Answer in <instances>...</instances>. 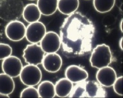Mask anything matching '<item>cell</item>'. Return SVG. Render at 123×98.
Here are the masks:
<instances>
[{
    "label": "cell",
    "mask_w": 123,
    "mask_h": 98,
    "mask_svg": "<svg viewBox=\"0 0 123 98\" xmlns=\"http://www.w3.org/2000/svg\"><path fill=\"white\" fill-rule=\"evenodd\" d=\"M95 32L92 22L79 12L64 19L60 29L63 51L72 57L84 55L92 50Z\"/></svg>",
    "instance_id": "cell-1"
},
{
    "label": "cell",
    "mask_w": 123,
    "mask_h": 98,
    "mask_svg": "<svg viewBox=\"0 0 123 98\" xmlns=\"http://www.w3.org/2000/svg\"><path fill=\"white\" fill-rule=\"evenodd\" d=\"M107 96L105 90L94 81H82L73 86L70 98H103Z\"/></svg>",
    "instance_id": "cell-2"
},
{
    "label": "cell",
    "mask_w": 123,
    "mask_h": 98,
    "mask_svg": "<svg viewBox=\"0 0 123 98\" xmlns=\"http://www.w3.org/2000/svg\"><path fill=\"white\" fill-rule=\"evenodd\" d=\"M21 0H0V18L6 21L16 20L22 15Z\"/></svg>",
    "instance_id": "cell-3"
},
{
    "label": "cell",
    "mask_w": 123,
    "mask_h": 98,
    "mask_svg": "<svg viewBox=\"0 0 123 98\" xmlns=\"http://www.w3.org/2000/svg\"><path fill=\"white\" fill-rule=\"evenodd\" d=\"M112 60V55L109 46L105 44H99L92 52L90 61L92 67L98 69L107 67Z\"/></svg>",
    "instance_id": "cell-4"
},
{
    "label": "cell",
    "mask_w": 123,
    "mask_h": 98,
    "mask_svg": "<svg viewBox=\"0 0 123 98\" xmlns=\"http://www.w3.org/2000/svg\"><path fill=\"white\" fill-rule=\"evenodd\" d=\"M19 76L25 85L34 86L39 84L41 80L42 73L37 65L28 64L23 67Z\"/></svg>",
    "instance_id": "cell-5"
},
{
    "label": "cell",
    "mask_w": 123,
    "mask_h": 98,
    "mask_svg": "<svg viewBox=\"0 0 123 98\" xmlns=\"http://www.w3.org/2000/svg\"><path fill=\"white\" fill-rule=\"evenodd\" d=\"M23 58L28 64L38 65L42 64L45 52L37 44H28L24 50Z\"/></svg>",
    "instance_id": "cell-6"
},
{
    "label": "cell",
    "mask_w": 123,
    "mask_h": 98,
    "mask_svg": "<svg viewBox=\"0 0 123 98\" xmlns=\"http://www.w3.org/2000/svg\"><path fill=\"white\" fill-rule=\"evenodd\" d=\"M26 27L24 24L18 20L9 21L5 27L6 37L13 42H19L25 36Z\"/></svg>",
    "instance_id": "cell-7"
},
{
    "label": "cell",
    "mask_w": 123,
    "mask_h": 98,
    "mask_svg": "<svg viewBox=\"0 0 123 98\" xmlns=\"http://www.w3.org/2000/svg\"><path fill=\"white\" fill-rule=\"evenodd\" d=\"M47 33L45 25L40 21L30 23L26 27L25 38L31 44L40 43Z\"/></svg>",
    "instance_id": "cell-8"
},
{
    "label": "cell",
    "mask_w": 123,
    "mask_h": 98,
    "mask_svg": "<svg viewBox=\"0 0 123 98\" xmlns=\"http://www.w3.org/2000/svg\"><path fill=\"white\" fill-rule=\"evenodd\" d=\"M23 67V64L19 58L11 55L3 60L2 68L3 73L15 78L19 76Z\"/></svg>",
    "instance_id": "cell-9"
},
{
    "label": "cell",
    "mask_w": 123,
    "mask_h": 98,
    "mask_svg": "<svg viewBox=\"0 0 123 98\" xmlns=\"http://www.w3.org/2000/svg\"><path fill=\"white\" fill-rule=\"evenodd\" d=\"M40 43L42 49L47 54L56 53L61 46L59 36L53 31L46 33Z\"/></svg>",
    "instance_id": "cell-10"
},
{
    "label": "cell",
    "mask_w": 123,
    "mask_h": 98,
    "mask_svg": "<svg viewBox=\"0 0 123 98\" xmlns=\"http://www.w3.org/2000/svg\"><path fill=\"white\" fill-rule=\"evenodd\" d=\"M117 78L115 70L108 66L99 69L96 74V78L98 82L105 87L113 86Z\"/></svg>",
    "instance_id": "cell-11"
},
{
    "label": "cell",
    "mask_w": 123,
    "mask_h": 98,
    "mask_svg": "<svg viewBox=\"0 0 123 98\" xmlns=\"http://www.w3.org/2000/svg\"><path fill=\"white\" fill-rule=\"evenodd\" d=\"M42 64L47 72L56 73L62 67V59L60 56L56 53H47L44 56Z\"/></svg>",
    "instance_id": "cell-12"
},
{
    "label": "cell",
    "mask_w": 123,
    "mask_h": 98,
    "mask_svg": "<svg viewBox=\"0 0 123 98\" xmlns=\"http://www.w3.org/2000/svg\"><path fill=\"white\" fill-rule=\"evenodd\" d=\"M65 75L66 78L75 84L86 80L88 77L86 71L76 65L68 66L65 70Z\"/></svg>",
    "instance_id": "cell-13"
},
{
    "label": "cell",
    "mask_w": 123,
    "mask_h": 98,
    "mask_svg": "<svg viewBox=\"0 0 123 98\" xmlns=\"http://www.w3.org/2000/svg\"><path fill=\"white\" fill-rule=\"evenodd\" d=\"M41 15L37 5L30 3L24 6L22 15L25 21L30 24L39 21Z\"/></svg>",
    "instance_id": "cell-14"
},
{
    "label": "cell",
    "mask_w": 123,
    "mask_h": 98,
    "mask_svg": "<svg viewBox=\"0 0 123 98\" xmlns=\"http://www.w3.org/2000/svg\"><path fill=\"white\" fill-rule=\"evenodd\" d=\"M58 0H37V5L40 13L44 16H50L56 12Z\"/></svg>",
    "instance_id": "cell-15"
},
{
    "label": "cell",
    "mask_w": 123,
    "mask_h": 98,
    "mask_svg": "<svg viewBox=\"0 0 123 98\" xmlns=\"http://www.w3.org/2000/svg\"><path fill=\"white\" fill-rule=\"evenodd\" d=\"M56 95L59 97L64 98L69 96L73 88V83L66 78L59 80L55 86Z\"/></svg>",
    "instance_id": "cell-16"
},
{
    "label": "cell",
    "mask_w": 123,
    "mask_h": 98,
    "mask_svg": "<svg viewBox=\"0 0 123 98\" xmlns=\"http://www.w3.org/2000/svg\"><path fill=\"white\" fill-rule=\"evenodd\" d=\"M79 0H58L57 9L62 14L69 15L78 9Z\"/></svg>",
    "instance_id": "cell-17"
},
{
    "label": "cell",
    "mask_w": 123,
    "mask_h": 98,
    "mask_svg": "<svg viewBox=\"0 0 123 98\" xmlns=\"http://www.w3.org/2000/svg\"><path fill=\"white\" fill-rule=\"evenodd\" d=\"M15 88V83L13 78L5 73L0 74V93L9 95Z\"/></svg>",
    "instance_id": "cell-18"
},
{
    "label": "cell",
    "mask_w": 123,
    "mask_h": 98,
    "mask_svg": "<svg viewBox=\"0 0 123 98\" xmlns=\"http://www.w3.org/2000/svg\"><path fill=\"white\" fill-rule=\"evenodd\" d=\"M38 91L40 98H53L56 95L55 86L50 81H44L39 84Z\"/></svg>",
    "instance_id": "cell-19"
},
{
    "label": "cell",
    "mask_w": 123,
    "mask_h": 98,
    "mask_svg": "<svg viewBox=\"0 0 123 98\" xmlns=\"http://www.w3.org/2000/svg\"><path fill=\"white\" fill-rule=\"evenodd\" d=\"M116 0H93V5L97 12L100 13L110 12L114 6Z\"/></svg>",
    "instance_id": "cell-20"
},
{
    "label": "cell",
    "mask_w": 123,
    "mask_h": 98,
    "mask_svg": "<svg viewBox=\"0 0 123 98\" xmlns=\"http://www.w3.org/2000/svg\"><path fill=\"white\" fill-rule=\"evenodd\" d=\"M20 98H40L38 90L34 86H28L24 88L20 94Z\"/></svg>",
    "instance_id": "cell-21"
},
{
    "label": "cell",
    "mask_w": 123,
    "mask_h": 98,
    "mask_svg": "<svg viewBox=\"0 0 123 98\" xmlns=\"http://www.w3.org/2000/svg\"><path fill=\"white\" fill-rule=\"evenodd\" d=\"M13 49L9 44L0 43V60H4L12 55Z\"/></svg>",
    "instance_id": "cell-22"
},
{
    "label": "cell",
    "mask_w": 123,
    "mask_h": 98,
    "mask_svg": "<svg viewBox=\"0 0 123 98\" xmlns=\"http://www.w3.org/2000/svg\"><path fill=\"white\" fill-rule=\"evenodd\" d=\"M113 89L117 94L123 96V76L117 78L113 86Z\"/></svg>",
    "instance_id": "cell-23"
},
{
    "label": "cell",
    "mask_w": 123,
    "mask_h": 98,
    "mask_svg": "<svg viewBox=\"0 0 123 98\" xmlns=\"http://www.w3.org/2000/svg\"><path fill=\"white\" fill-rule=\"evenodd\" d=\"M123 37H122L119 41V47L121 49L123 50Z\"/></svg>",
    "instance_id": "cell-24"
},
{
    "label": "cell",
    "mask_w": 123,
    "mask_h": 98,
    "mask_svg": "<svg viewBox=\"0 0 123 98\" xmlns=\"http://www.w3.org/2000/svg\"><path fill=\"white\" fill-rule=\"evenodd\" d=\"M10 97L9 95L4 94L2 93H0V98H9Z\"/></svg>",
    "instance_id": "cell-25"
},
{
    "label": "cell",
    "mask_w": 123,
    "mask_h": 98,
    "mask_svg": "<svg viewBox=\"0 0 123 98\" xmlns=\"http://www.w3.org/2000/svg\"><path fill=\"white\" fill-rule=\"evenodd\" d=\"M119 28L120 29L122 32H123V19H122L121 20L120 24H119Z\"/></svg>",
    "instance_id": "cell-26"
},
{
    "label": "cell",
    "mask_w": 123,
    "mask_h": 98,
    "mask_svg": "<svg viewBox=\"0 0 123 98\" xmlns=\"http://www.w3.org/2000/svg\"><path fill=\"white\" fill-rule=\"evenodd\" d=\"M31 0V1H34V0Z\"/></svg>",
    "instance_id": "cell-27"
}]
</instances>
